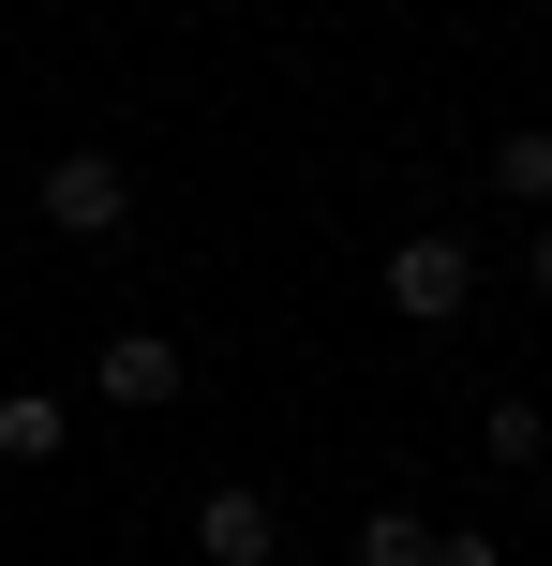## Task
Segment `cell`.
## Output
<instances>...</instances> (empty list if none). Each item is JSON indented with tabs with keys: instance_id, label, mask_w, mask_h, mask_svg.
<instances>
[{
	"instance_id": "7",
	"label": "cell",
	"mask_w": 552,
	"mask_h": 566,
	"mask_svg": "<svg viewBox=\"0 0 552 566\" xmlns=\"http://www.w3.org/2000/svg\"><path fill=\"white\" fill-rule=\"evenodd\" d=\"M478 462H508V478L552 462V418H538V402H493V418H478Z\"/></svg>"
},
{
	"instance_id": "9",
	"label": "cell",
	"mask_w": 552,
	"mask_h": 566,
	"mask_svg": "<svg viewBox=\"0 0 552 566\" xmlns=\"http://www.w3.org/2000/svg\"><path fill=\"white\" fill-rule=\"evenodd\" d=\"M434 566H508V537H478V522H434Z\"/></svg>"
},
{
	"instance_id": "4",
	"label": "cell",
	"mask_w": 552,
	"mask_h": 566,
	"mask_svg": "<svg viewBox=\"0 0 552 566\" xmlns=\"http://www.w3.org/2000/svg\"><path fill=\"white\" fill-rule=\"evenodd\" d=\"M195 552H209V566H284V507H269L254 478L195 492Z\"/></svg>"
},
{
	"instance_id": "3",
	"label": "cell",
	"mask_w": 552,
	"mask_h": 566,
	"mask_svg": "<svg viewBox=\"0 0 552 566\" xmlns=\"http://www.w3.org/2000/svg\"><path fill=\"white\" fill-rule=\"evenodd\" d=\"M90 388H105L119 418H165V402L195 388V358H179L165 328H105V358H90Z\"/></svg>"
},
{
	"instance_id": "5",
	"label": "cell",
	"mask_w": 552,
	"mask_h": 566,
	"mask_svg": "<svg viewBox=\"0 0 552 566\" xmlns=\"http://www.w3.org/2000/svg\"><path fill=\"white\" fill-rule=\"evenodd\" d=\"M75 448V402L60 388H0V462H60Z\"/></svg>"
},
{
	"instance_id": "10",
	"label": "cell",
	"mask_w": 552,
	"mask_h": 566,
	"mask_svg": "<svg viewBox=\"0 0 552 566\" xmlns=\"http://www.w3.org/2000/svg\"><path fill=\"white\" fill-rule=\"evenodd\" d=\"M523 283H538V298H552V224H538V254H523Z\"/></svg>"
},
{
	"instance_id": "8",
	"label": "cell",
	"mask_w": 552,
	"mask_h": 566,
	"mask_svg": "<svg viewBox=\"0 0 552 566\" xmlns=\"http://www.w3.org/2000/svg\"><path fill=\"white\" fill-rule=\"evenodd\" d=\"M358 566H434V522H418V507H374V522H358Z\"/></svg>"
},
{
	"instance_id": "2",
	"label": "cell",
	"mask_w": 552,
	"mask_h": 566,
	"mask_svg": "<svg viewBox=\"0 0 552 566\" xmlns=\"http://www.w3.org/2000/svg\"><path fill=\"white\" fill-rule=\"evenodd\" d=\"M464 298H478V239H448V224L388 239V313L404 328H464Z\"/></svg>"
},
{
	"instance_id": "6",
	"label": "cell",
	"mask_w": 552,
	"mask_h": 566,
	"mask_svg": "<svg viewBox=\"0 0 552 566\" xmlns=\"http://www.w3.org/2000/svg\"><path fill=\"white\" fill-rule=\"evenodd\" d=\"M493 195L508 209H552V119H508V135H493Z\"/></svg>"
},
{
	"instance_id": "11",
	"label": "cell",
	"mask_w": 552,
	"mask_h": 566,
	"mask_svg": "<svg viewBox=\"0 0 552 566\" xmlns=\"http://www.w3.org/2000/svg\"><path fill=\"white\" fill-rule=\"evenodd\" d=\"M195 15H225V0H195Z\"/></svg>"
},
{
	"instance_id": "1",
	"label": "cell",
	"mask_w": 552,
	"mask_h": 566,
	"mask_svg": "<svg viewBox=\"0 0 552 566\" xmlns=\"http://www.w3.org/2000/svg\"><path fill=\"white\" fill-rule=\"evenodd\" d=\"M30 209H45L60 239H90V254H105V239L135 224V165H119V149H60V165L30 179Z\"/></svg>"
}]
</instances>
